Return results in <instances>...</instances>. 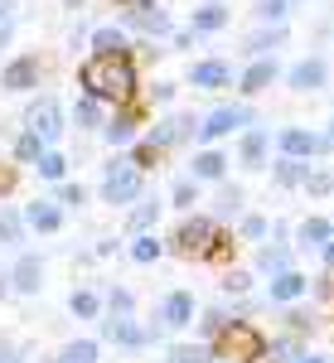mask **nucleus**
I'll return each instance as SVG.
<instances>
[{"mask_svg":"<svg viewBox=\"0 0 334 363\" xmlns=\"http://www.w3.org/2000/svg\"><path fill=\"white\" fill-rule=\"evenodd\" d=\"M262 267H277V272H281V267H286V252H281V247H267V252H262Z\"/></svg>","mask_w":334,"mask_h":363,"instance_id":"37998d69","label":"nucleus"},{"mask_svg":"<svg viewBox=\"0 0 334 363\" xmlns=\"http://www.w3.org/2000/svg\"><path fill=\"white\" fill-rule=\"evenodd\" d=\"M306 296V277H296V272H281L272 281V301H301Z\"/></svg>","mask_w":334,"mask_h":363,"instance_id":"f3484780","label":"nucleus"},{"mask_svg":"<svg viewBox=\"0 0 334 363\" xmlns=\"http://www.w3.org/2000/svg\"><path fill=\"white\" fill-rule=\"evenodd\" d=\"M102 335L116 339V344H145V335H140V330L131 325V320H126V315H111L107 325H102Z\"/></svg>","mask_w":334,"mask_h":363,"instance_id":"2eb2a0df","label":"nucleus"},{"mask_svg":"<svg viewBox=\"0 0 334 363\" xmlns=\"http://www.w3.org/2000/svg\"><path fill=\"white\" fill-rule=\"evenodd\" d=\"M277 179H281V184H301V179H306V169L296 165V155H286V160L277 165Z\"/></svg>","mask_w":334,"mask_h":363,"instance_id":"c756f323","label":"nucleus"},{"mask_svg":"<svg viewBox=\"0 0 334 363\" xmlns=\"http://www.w3.org/2000/svg\"><path fill=\"white\" fill-rule=\"evenodd\" d=\"M262 233H267L262 218H247V223H243V238H262Z\"/></svg>","mask_w":334,"mask_h":363,"instance_id":"a18cd8bd","label":"nucleus"},{"mask_svg":"<svg viewBox=\"0 0 334 363\" xmlns=\"http://www.w3.org/2000/svg\"><path fill=\"white\" fill-rule=\"evenodd\" d=\"M320 145H330V150H334V131H330V136H325V140H320Z\"/></svg>","mask_w":334,"mask_h":363,"instance_id":"3c124183","label":"nucleus"},{"mask_svg":"<svg viewBox=\"0 0 334 363\" xmlns=\"http://www.w3.org/2000/svg\"><path fill=\"white\" fill-rule=\"evenodd\" d=\"M155 150H160V145H155V140H145V145H136V155H131V160H136V165L145 169L150 160H155Z\"/></svg>","mask_w":334,"mask_h":363,"instance_id":"58836bf2","label":"nucleus"},{"mask_svg":"<svg viewBox=\"0 0 334 363\" xmlns=\"http://www.w3.org/2000/svg\"><path fill=\"white\" fill-rule=\"evenodd\" d=\"M286 5H291V0H257V15H262L267 25H281V20H286Z\"/></svg>","mask_w":334,"mask_h":363,"instance_id":"cd10ccee","label":"nucleus"},{"mask_svg":"<svg viewBox=\"0 0 334 363\" xmlns=\"http://www.w3.org/2000/svg\"><path fill=\"white\" fill-rule=\"evenodd\" d=\"M272 78H277V63L262 58V63H252L247 73H243V92H262V87H272Z\"/></svg>","mask_w":334,"mask_h":363,"instance_id":"dca6fc26","label":"nucleus"},{"mask_svg":"<svg viewBox=\"0 0 334 363\" xmlns=\"http://www.w3.org/2000/svg\"><path fill=\"white\" fill-rule=\"evenodd\" d=\"M68 310H73L78 320H92V315H97V296H92V291H73V296H68Z\"/></svg>","mask_w":334,"mask_h":363,"instance_id":"bb28decb","label":"nucleus"},{"mask_svg":"<svg viewBox=\"0 0 334 363\" xmlns=\"http://www.w3.org/2000/svg\"><path fill=\"white\" fill-rule=\"evenodd\" d=\"M78 83H83L87 97H97V102H126V97L136 92V68H131L126 54H97V58L83 63Z\"/></svg>","mask_w":334,"mask_h":363,"instance_id":"f257e3e1","label":"nucleus"},{"mask_svg":"<svg viewBox=\"0 0 334 363\" xmlns=\"http://www.w3.org/2000/svg\"><path fill=\"white\" fill-rule=\"evenodd\" d=\"M306 184L315 194H330V174H306Z\"/></svg>","mask_w":334,"mask_h":363,"instance_id":"c03bdc74","label":"nucleus"},{"mask_svg":"<svg viewBox=\"0 0 334 363\" xmlns=\"http://www.w3.org/2000/svg\"><path fill=\"white\" fill-rule=\"evenodd\" d=\"M208 242H213V223H208V218H189V223L174 233V247L184 252V257H199V252H208Z\"/></svg>","mask_w":334,"mask_h":363,"instance_id":"423d86ee","label":"nucleus"},{"mask_svg":"<svg viewBox=\"0 0 334 363\" xmlns=\"http://www.w3.org/2000/svg\"><path fill=\"white\" fill-rule=\"evenodd\" d=\"M174 208H194V179H179L174 184Z\"/></svg>","mask_w":334,"mask_h":363,"instance_id":"72a5a7b5","label":"nucleus"},{"mask_svg":"<svg viewBox=\"0 0 334 363\" xmlns=\"http://www.w3.org/2000/svg\"><path fill=\"white\" fill-rule=\"evenodd\" d=\"M296 363H320V359H296Z\"/></svg>","mask_w":334,"mask_h":363,"instance_id":"603ef678","label":"nucleus"},{"mask_svg":"<svg viewBox=\"0 0 334 363\" xmlns=\"http://www.w3.org/2000/svg\"><path fill=\"white\" fill-rule=\"evenodd\" d=\"M39 174H44V179H63V174H68V160H63L58 150H44V155H39Z\"/></svg>","mask_w":334,"mask_h":363,"instance_id":"a878e982","label":"nucleus"},{"mask_svg":"<svg viewBox=\"0 0 334 363\" xmlns=\"http://www.w3.org/2000/svg\"><path fill=\"white\" fill-rule=\"evenodd\" d=\"M0 363H20V359H15V349H10V344H0Z\"/></svg>","mask_w":334,"mask_h":363,"instance_id":"09e8293b","label":"nucleus"},{"mask_svg":"<svg viewBox=\"0 0 334 363\" xmlns=\"http://www.w3.org/2000/svg\"><path fill=\"white\" fill-rule=\"evenodd\" d=\"M131 25H136V29H145V34H165V29H169V20L160 15V10H150V5H145V10H131Z\"/></svg>","mask_w":334,"mask_h":363,"instance_id":"4be33fe9","label":"nucleus"},{"mask_svg":"<svg viewBox=\"0 0 334 363\" xmlns=\"http://www.w3.org/2000/svg\"><path fill=\"white\" fill-rule=\"evenodd\" d=\"M25 223L34 228V233H58L63 228V213H58V203H44V199H34L25 208Z\"/></svg>","mask_w":334,"mask_h":363,"instance_id":"9d476101","label":"nucleus"},{"mask_svg":"<svg viewBox=\"0 0 334 363\" xmlns=\"http://www.w3.org/2000/svg\"><path fill=\"white\" fill-rule=\"evenodd\" d=\"M0 296H5V277H0Z\"/></svg>","mask_w":334,"mask_h":363,"instance_id":"864d4df0","label":"nucleus"},{"mask_svg":"<svg viewBox=\"0 0 334 363\" xmlns=\"http://www.w3.org/2000/svg\"><path fill=\"white\" fill-rule=\"evenodd\" d=\"M325 262H330V267H334V238H330V242H325Z\"/></svg>","mask_w":334,"mask_h":363,"instance_id":"8fccbe9b","label":"nucleus"},{"mask_svg":"<svg viewBox=\"0 0 334 363\" xmlns=\"http://www.w3.org/2000/svg\"><path fill=\"white\" fill-rule=\"evenodd\" d=\"M160 252H165V247H160V242H155V238H140L136 247H131V257H136V262H155V257H160Z\"/></svg>","mask_w":334,"mask_h":363,"instance_id":"473e14b6","label":"nucleus"},{"mask_svg":"<svg viewBox=\"0 0 334 363\" xmlns=\"http://www.w3.org/2000/svg\"><path fill=\"white\" fill-rule=\"evenodd\" d=\"M286 83L296 87V92H315V87H325V63H320V58H306V63H296V68L286 73Z\"/></svg>","mask_w":334,"mask_h":363,"instance_id":"1a4fd4ad","label":"nucleus"},{"mask_svg":"<svg viewBox=\"0 0 334 363\" xmlns=\"http://www.w3.org/2000/svg\"><path fill=\"white\" fill-rule=\"evenodd\" d=\"M238 203H243V194H238V189H223V199H218L223 213H238Z\"/></svg>","mask_w":334,"mask_h":363,"instance_id":"79ce46f5","label":"nucleus"},{"mask_svg":"<svg viewBox=\"0 0 334 363\" xmlns=\"http://www.w3.org/2000/svg\"><path fill=\"white\" fill-rule=\"evenodd\" d=\"M10 184H15V169H10V165H0V194H5Z\"/></svg>","mask_w":334,"mask_h":363,"instance_id":"de8ad7c7","label":"nucleus"},{"mask_svg":"<svg viewBox=\"0 0 334 363\" xmlns=\"http://www.w3.org/2000/svg\"><path fill=\"white\" fill-rule=\"evenodd\" d=\"M330 238H334V228L325 223V218H310V223L301 228V242H306V247H325Z\"/></svg>","mask_w":334,"mask_h":363,"instance_id":"b1692460","label":"nucleus"},{"mask_svg":"<svg viewBox=\"0 0 334 363\" xmlns=\"http://www.w3.org/2000/svg\"><path fill=\"white\" fill-rule=\"evenodd\" d=\"M169 359H174V363H204V349H189V344H179Z\"/></svg>","mask_w":334,"mask_h":363,"instance_id":"4c0bfd02","label":"nucleus"},{"mask_svg":"<svg viewBox=\"0 0 334 363\" xmlns=\"http://www.w3.org/2000/svg\"><path fill=\"white\" fill-rule=\"evenodd\" d=\"M223 286H228V291H247V272H233V277L223 281Z\"/></svg>","mask_w":334,"mask_h":363,"instance_id":"49530a36","label":"nucleus"},{"mask_svg":"<svg viewBox=\"0 0 334 363\" xmlns=\"http://www.w3.org/2000/svg\"><path fill=\"white\" fill-rule=\"evenodd\" d=\"M247 121H252L247 107H218V112L199 126V136H204V140H218V136H228V131H238V126H247Z\"/></svg>","mask_w":334,"mask_h":363,"instance_id":"39448f33","label":"nucleus"},{"mask_svg":"<svg viewBox=\"0 0 334 363\" xmlns=\"http://www.w3.org/2000/svg\"><path fill=\"white\" fill-rule=\"evenodd\" d=\"M10 29H15V20H10V0H0V44L10 39Z\"/></svg>","mask_w":334,"mask_h":363,"instance_id":"ea45409f","label":"nucleus"},{"mask_svg":"<svg viewBox=\"0 0 334 363\" xmlns=\"http://www.w3.org/2000/svg\"><path fill=\"white\" fill-rule=\"evenodd\" d=\"M92 49H97V54H126V34L116 25H102L92 34Z\"/></svg>","mask_w":334,"mask_h":363,"instance_id":"a211bd4d","label":"nucleus"},{"mask_svg":"<svg viewBox=\"0 0 334 363\" xmlns=\"http://www.w3.org/2000/svg\"><path fill=\"white\" fill-rule=\"evenodd\" d=\"M131 310V291H111V315H126Z\"/></svg>","mask_w":334,"mask_h":363,"instance_id":"a19ab883","label":"nucleus"},{"mask_svg":"<svg viewBox=\"0 0 334 363\" xmlns=\"http://www.w3.org/2000/svg\"><path fill=\"white\" fill-rule=\"evenodd\" d=\"M267 354V339L257 335L252 325H228L218 339V359H262Z\"/></svg>","mask_w":334,"mask_h":363,"instance_id":"7ed1b4c3","label":"nucleus"},{"mask_svg":"<svg viewBox=\"0 0 334 363\" xmlns=\"http://www.w3.org/2000/svg\"><path fill=\"white\" fill-rule=\"evenodd\" d=\"M0 87H10V92H29V87H39V58H15V63L0 73Z\"/></svg>","mask_w":334,"mask_h":363,"instance_id":"0eeeda50","label":"nucleus"},{"mask_svg":"<svg viewBox=\"0 0 334 363\" xmlns=\"http://www.w3.org/2000/svg\"><path fill=\"white\" fill-rule=\"evenodd\" d=\"M189 131H194V121H189V116H169V121H160V126H155V145H174V140H184L189 136Z\"/></svg>","mask_w":334,"mask_h":363,"instance_id":"4468645a","label":"nucleus"},{"mask_svg":"<svg viewBox=\"0 0 334 363\" xmlns=\"http://www.w3.org/2000/svg\"><path fill=\"white\" fill-rule=\"evenodd\" d=\"M83 184H63V189H58V203H68V208H78V203H83Z\"/></svg>","mask_w":334,"mask_h":363,"instance_id":"e433bc0d","label":"nucleus"},{"mask_svg":"<svg viewBox=\"0 0 334 363\" xmlns=\"http://www.w3.org/2000/svg\"><path fill=\"white\" fill-rule=\"evenodd\" d=\"M262 155H267V131H247L243 136V165L262 169Z\"/></svg>","mask_w":334,"mask_h":363,"instance_id":"412c9836","label":"nucleus"},{"mask_svg":"<svg viewBox=\"0 0 334 363\" xmlns=\"http://www.w3.org/2000/svg\"><path fill=\"white\" fill-rule=\"evenodd\" d=\"M25 126H29L39 140H54L58 131H63V126H58V102H54V97H39V102L25 112Z\"/></svg>","mask_w":334,"mask_h":363,"instance_id":"20e7f679","label":"nucleus"},{"mask_svg":"<svg viewBox=\"0 0 334 363\" xmlns=\"http://www.w3.org/2000/svg\"><path fill=\"white\" fill-rule=\"evenodd\" d=\"M155 213H160V203H140L136 213H131V233H145V228L155 223Z\"/></svg>","mask_w":334,"mask_h":363,"instance_id":"7c9ffc66","label":"nucleus"},{"mask_svg":"<svg viewBox=\"0 0 334 363\" xmlns=\"http://www.w3.org/2000/svg\"><path fill=\"white\" fill-rule=\"evenodd\" d=\"M277 44H281V29H272V34H257L247 49H252V54H267V49H277Z\"/></svg>","mask_w":334,"mask_h":363,"instance_id":"c9c22d12","label":"nucleus"},{"mask_svg":"<svg viewBox=\"0 0 334 363\" xmlns=\"http://www.w3.org/2000/svg\"><path fill=\"white\" fill-rule=\"evenodd\" d=\"M73 116H78V126H97V97H83L73 107Z\"/></svg>","mask_w":334,"mask_h":363,"instance_id":"2f4dec72","label":"nucleus"},{"mask_svg":"<svg viewBox=\"0 0 334 363\" xmlns=\"http://www.w3.org/2000/svg\"><path fill=\"white\" fill-rule=\"evenodd\" d=\"M102 199L107 203H136L140 199V165L136 160H111L107 179H102Z\"/></svg>","mask_w":334,"mask_h":363,"instance_id":"f03ea898","label":"nucleus"},{"mask_svg":"<svg viewBox=\"0 0 334 363\" xmlns=\"http://www.w3.org/2000/svg\"><path fill=\"white\" fill-rule=\"evenodd\" d=\"M0 242H20V218L15 213H0Z\"/></svg>","mask_w":334,"mask_h":363,"instance_id":"f704fd0d","label":"nucleus"},{"mask_svg":"<svg viewBox=\"0 0 334 363\" xmlns=\"http://www.w3.org/2000/svg\"><path fill=\"white\" fill-rule=\"evenodd\" d=\"M102 136L111 140V145H126V140L136 136V116L131 112H121V116H111L107 126H102Z\"/></svg>","mask_w":334,"mask_h":363,"instance_id":"6ab92c4d","label":"nucleus"},{"mask_svg":"<svg viewBox=\"0 0 334 363\" xmlns=\"http://www.w3.org/2000/svg\"><path fill=\"white\" fill-rule=\"evenodd\" d=\"M223 165H228V160H223L218 150H204V155H194V179H218Z\"/></svg>","mask_w":334,"mask_h":363,"instance_id":"5701e85b","label":"nucleus"},{"mask_svg":"<svg viewBox=\"0 0 334 363\" xmlns=\"http://www.w3.org/2000/svg\"><path fill=\"white\" fill-rule=\"evenodd\" d=\"M160 320H165L169 330H184V325L194 320V296H189V291H174V296H165V306H160Z\"/></svg>","mask_w":334,"mask_h":363,"instance_id":"6e6552de","label":"nucleus"},{"mask_svg":"<svg viewBox=\"0 0 334 363\" xmlns=\"http://www.w3.org/2000/svg\"><path fill=\"white\" fill-rule=\"evenodd\" d=\"M228 78H233V68H228V63H218V58L194 63V73H189V83H194V87H223Z\"/></svg>","mask_w":334,"mask_h":363,"instance_id":"f8f14e48","label":"nucleus"},{"mask_svg":"<svg viewBox=\"0 0 334 363\" xmlns=\"http://www.w3.org/2000/svg\"><path fill=\"white\" fill-rule=\"evenodd\" d=\"M223 25H228V10L213 5V0H208L204 10H194V29H199V34H213V29H223Z\"/></svg>","mask_w":334,"mask_h":363,"instance_id":"aec40b11","label":"nucleus"},{"mask_svg":"<svg viewBox=\"0 0 334 363\" xmlns=\"http://www.w3.org/2000/svg\"><path fill=\"white\" fill-rule=\"evenodd\" d=\"M58 363H97V344L92 339H78V344H68L58 354Z\"/></svg>","mask_w":334,"mask_h":363,"instance_id":"393cba45","label":"nucleus"},{"mask_svg":"<svg viewBox=\"0 0 334 363\" xmlns=\"http://www.w3.org/2000/svg\"><path fill=\"white\" fill-rule=\"evenodd\" d=\"M15 155H20V160H39V155H44V140L34 136V131H25L20 145H15Z\"/></svg>","mask_w":334,"mask_h":363,"instance_id":"c85d7f7f","label":"nucleus"},{"mask_svg":"<svg viewBox=\"0 0 334 363\" xmlns=\"http://www.w3.org/2000/svg\"><path fill=\"white\" fill-rule=\"evenodd\" d=\"M39 286H44V262L39 257H20L15 262V291L20 296H34Z\"/></svg>","mask_w":334,"mask_h":363,"instance_id":"9b49d317","label":"nucleus"},{"mask_svg":"<svg viewBox=\"0 0 334 363\" xmlns=\"http://www.w3.org/2000/svg\"><path fill=\"white\" fill-rule=\"evenodd\" d=\"M281 150L296 155V160H301V155H315V150H320V136H310V131H301V126H291V131H281Z\"/></svg>","mask_w":334,"mask_h":363,"instance_id":"ddd939ff","label":"nucleus"}]
</instances>
